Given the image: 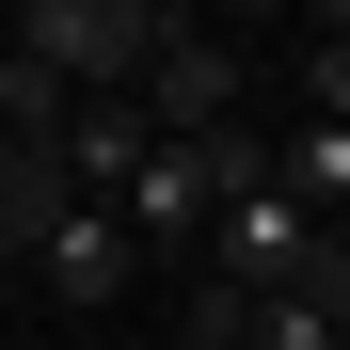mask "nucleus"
Returning a JSON list of instances; mask_svg holds the SVG:
<instances>
[{
	"label": "nucleus",
	"mask_w": 350,
	"mask_h": 350,
	"mask_svg": "<svg viewBox=\"0 0 350 350\" xmlns=\"http://www.w3.org/2000/svg\"><path fill=\"white\" fill-rule=\"evenodd\" d=\"M144 128H159V144H223V128H239V48L175 32V48H159V80H144Z\"/></svg>",
	"instance_id": "3"
},
{
	"label": "nucleus",
	"mask_w": 350,
	"mask_h": 350,
	"mask_svg": "<svg viewBox=\"0 0 350 350\" xmlns=\"http://www.w3.org/2000/svg\"><path fill=\"white\" fill-rule=\"evenodd\" d=\"M334 350H350V319H334Z\"/></svg>",
	"instance_id": "11"
},
{
	"label": "nucleus",
	"mask_w": 350,
	"mask_h": 350,
	"mask_svg": "<svg viewBox=\"0 0 350 350\" xmlns=\"http://www.w3.org/2000/svg\"><path fill=\"white\" fill-rule=\"evenodd\" d=\"M48 159L80 175V207H111V191L159 159V128H144V96H64V144H48Z\"/></svg>",
	"instance_id": "5"
},
{
	"label": "nucleus",
	"mask_w": 350,
	"mask_h": 350,
	"mask_svg": "<svg viewBox=\"0 0 350 350\" xmlns=\"http://www.w3.org/2000/svg\"><path fill=\"white\" fill-rule=\"evenodd\" d=\"M303 271H319V223L286 207L271 175H255V191H223V223H207V286H239V303H286Z\"/></svg>",
	"instance_id": "2"
},
{
	"label": "nucleus",
	"mask_w": 350,
	"mask_h": 350,
	"mask_svg": "<svg viewBox=\"0 0 350 350\" xmlns=\"http://www.w3.org/2000/svg\"><path fill=\"white\" fill-rule=\"evenodd\" d=\"M16 271H32V255H16V239H0V286H16Z\"/></svg>",
	"instance_id": "9"
},
{
	"label": "nucleus",
	"mask_w": 350,
	"mask_h": 350,
	"mask_svg": "<svg viewBox=\"0 0 350 350\" xmlns=\"http://www.w3.org/2000/svg\"><path fill=\"white\" fill-rule=\"evenodd\" d=\"M32 271H48V303H128V223H111V207H64V223H48V239H32Z\"/></svg>",
	"instance_id": "6"
},
{
	"label": "nucleus",
	"mask_w": 350,
	"mask_h": 350,
	"mask_svg": "<svg viewBox=\"0 0 350 350\" xmlns=\"http://www.w3.org/2000/svg\"><path fill=\"white\" fill-rule=\"evenodd\" d=\"M175 32H191L175 0H16V32H0V48H32L64 96H144Z\"/></svg>",
	"instance_id": "1"
},
{
	"label": "nucleus",
	"mask_w": 350,
	"mask_h": 350,
	"mask_svg": "<svg viewBox=\"0 0 350 350\" xmlns=\"http://www.w3.org/2000/svg\"><path fill=\"white\" fill-rule=\"evenodd\" d=\"M111 223H128V239H207L223 223V144H159L128 191H111Z\"/></svg>",
	"instance_id": "4"
},
{
	"label": "nucleus",
	"mask_w": 350,
	"mask_h": 350,
	"mask_svg": "<svg viewBox=\"0 0 350 350\" xmlns=\"http://www.w3.org/2000/svg\"><path fill=\"white\" fill-rule=\"evenodd\" d=\"M319 239H334V255H350V207H334V223H319Z\"/></svg>",
	"instance_id": "10"
},
{
	"label": "nucleus",
	"mask_w": 350,
	"mask_h": 350,
	"mask_svg": "<svg viewBox=\"0 0 350 350\" xmlns=\"http://www.w3.org/2000/svg\"><path fill=\"white\" fill-rule=\"evenodd\" d=\"M303 128H350V16H319L303 48Z\"/></svg>",
	"instance_id": "7"
},
{
	"label": "nucleus",
	"mask_w": 350,
	"mask_h": 350,
	"mask_svg": "<svg viewBox=\"0 0 350 350\" xmlns=\"http://www.w3.org/2000/svg\"><path fill=\"white\" fill-rule=\"evenodd\" d=\"M255 350H334V319L319 303H255Z\"/></svg>",
	"instance_id": "8"
}]
</instances>
